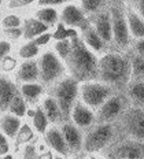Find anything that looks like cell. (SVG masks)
Instances as JSON below:
<instances>
[{
  "label": "cell",
  "instance_id": "cell-1",
  "mask_svg": "<svg viewBox=\"0 0 144 159\" xmlns=\"http://www.w3.org/2000/svg\"><path fill=\"white\" fill-rule=\"evenodd\" d=\"M65 66L69 75L78 82L98 80V55L86 47L80 34L70 39V52Z\"/></svg>",
  "mask_w": 144,
  "mask_h": 159
},
{
  "label": "cell",
  "instance_id": "cell-2",
  "mask_svg": "<svg viewBox=\"0 0 144 159\" xmlns=\"http://www.w3.org/2000/svg\"><path fill=\"white\" fill-rule=\"evenodd\" d=\"M98 80L109 84L115 91H123L130 81V65L126 52L113 49L103 52L98 58Z\"/></svg>",
  "mask_w": 144,
  "mask_h": 159
},
{
  "label": "cell",
  "instance_id": "cell-3",
  "mask_svg": "<svg viewBox=\"0 0 144 159\" xmlns=\"http://www.w3.org/2000/svg\"><path fill=\"white\" fill-rule=\"evenodd\" d=\"M121 139L118 124L114 122H95L92 126L84 130L82 151L86 154L102 152L114 141Z\"/></svg>",
  "mask_w": 144,
  "mask_h": 159
},
{
  "label": "cell",
  "instance_id": "cell-4",
  "mask_svg": "<svg viewBox=\"0 0 144 159\" xmlns=\"http://www.w3.org/2000/svg\"><path fill=\"white\" fill-rule=\"evenodd\" d=\"M107 8L110 12V18H111L113 47H115L119 52H128L132 37H130L125 16V3L118 2V0H110Z\"/></svg>",
  "mask_w": 144,
  "mask_h": 159
},
{
  "label": "cell",
  "instance_id": "cell-5",
  "mask_svg": "<svg viewBox=\"0 0 144 159\" xmlns=\"http://www.w3.org/2000/svg\"><path fill=\"white\" fill-rule=\"evenodd\" d=\"M78 85L80 82L76 78H73L69 74H65L62 78L53 82L51 87L47 88L48 93L53 96V99L61 108L63 121L69 119L70 110H72L74 102L78 99Z\"/></svg>",
  "mask_w": 144,
  "mask_h": 159
},
{
  "label": "cell",
  "instance_id": "cell-6",
  "mask_svg": "<svg viewBox=\"0 0 144 159\" xmlns=\"http://www.w3.org/2000/svg\"><path fill=\"white\" fill-rule=\"evenodd\" d=\"M39 66V81L45 87H51L55 81L67 74L65 62L52 49H44L36 58Z\"/></svg>",
  "mask_w": 144,
  "mask_h": 159
},
{
  "label": "cell",
  "instance_id": "cell-7",
  "mask_svg": "<svg viewBox=\"0 0 144 159\" xmlns=\"http://www.w3.org/2000/svg\"><path fill=\"white\" fill-rule=\"evenodd\" d=\"M115 122L118 124L121 137L144 143V107L128 106Z\"/></svg>",
  "mask_w": 144,
  "mask_h": 159
},
{
  "label": "cell",
  "instance_id": "cell-8",
  "mask_svg": "<svg viewBox=\"0 0 144 159\" xmlns=\"http://www.w3.org/2000/svg\"><path fill=\"white\" fill-rule=\"evenodd\" d=\"M115 91L109 84L99 81V80H91V81L80 82L78 85V99L84 104H86L93 111L99 107L109 96H111Z\"/></svg>",
  "mask_w": 144,
  "mask_h": 159
},
{
  "label": "cell",
  "instance_id": "cell-9",
  "mask_svg": "<svg viewBox=\"0 0 144 159\" xmlns=\"http://www.w3.org/2000/svg\"><path fill=\"white\" fill-rule=\"evenodd\" d=\"M130 106L125 92H114L111 96L106 99L102 104L95 110L96 122H114L119 118V115Z\"/></svg>",
  "mask_w": 144,
  "mask_h": 159
},
{
  "label": "cell",
  "instance_id": "cell-10",
  "mask_svg": "<svg viewBox=\"0 0 144 159\" xmlns=\"http://www.w3.org/2000/svg\"><path fill=\"white\" fill-rule=\"evenodd\" d=\"M100 154L109 158L140 159V158H144V143L143 141L132 140V139L121 137L117 141H114L110 147H107Z\"/></svg>",
  "mask_w": 144,
  "mask_h": 159
},
{
  "label": "cell",
  "instance_id": "cell-11",
  "mask_svg": "<svg viewBox=\"0 0 144 159\" xmlns=\"http://www.w3.org/2000/svg\"><path fill=\"white\" fill-rule=\"evenodd\" d=\"M61 133L65 139L66 144H67L70 155H78L80 152H82V140H84V130L76 126L70 119L62 121L61 124H58Z\"/></svg>",
  "mask_w": 144,
  "mask_h": 159
},
{
  "label": "cell",
  "instance_id": "cell-12",
  "mask_svg": "<svg viewBox=\"0 0 144 159\" xmlns=\"http://www.w3.org/2000/svg\"><path fill=\"white\" fill-rule=\"evenodd\" d=\"M88 21L95 28L96 33L100 36V39L107 44V47L113 49V30H111V18H110L109 8H105L99 12L88 15Z\"/></svg>",
  "mask_w": 144,
  "mask_h": 159
},
{
  "label": "cell",
  "instance_id": "cell-13",
  "mask_svg": "<svg viewBox=\"0 0 144 159\" xmlns=\"http://www.w3.org/2000/svg\"><path fill=\"white\" fill-rule=\"evenodd\" d=\"M59 22H62L65 26L74 29H81L85 24H88V15L81 10L78 4L74 2L63 4L59 10Z\"/></svg>",
  "mask_w": 144,
  "mask_h": 159
},
{
  "label": "cell",
  "instance_id": "cell-14",
  "mask_svg": "<svg viewBox=\"0 0 144 159\" xmlns=\"http://www.w3.org/2000/svg\"><path fill=\"white\" fill-rule=\"evenodd\" d=\"M69 119L78 126L82 130H86L89 126L95 124V111L89 108L86 104H84L80 99H77L73 104L72 110H70V117Z\"/></svg>",
  "mask_w": 144,
  "mask_h": 159
},
{
  "label": "cell",
  "instance_id": "cell-15",
  "mask_svg": "<svg viewBox=\"0 0 144 159\" xmlns=\"http://www.w3.org/2000/svg\"><path fill=\"white\" fill-rule=\"evenodd\" d=\"M43 141H44V144L55 155H59V157H70L67 144H66L58 125L48 126L45 133L43 134Z\"/></svg>",
  "mask_w": 144,
  "mask_h": 159
},
{
  "label": "cell",
  "instance_id": "cell-16",
  "mask_svg": "<svg viewBox=\"0 0 144 159\" xmlns=\"http://www.w3.org/2000/svg\"><path fill=\"white\" fill-rule=\"evenodd\" d=\"M78 34L80 37L82 39V41L85 43V45L88 47L91 51H93L96 55H102L103 52L109 51V47L102 39L100 36L96 33L95 28L91 25V22L88 21V24H85L81 29H78Z\"/></svg>",
  "mask_w": 144,
  "mask_h": 159
},
{
  "label": "cell",
  "instance_id": "cell-17",
  "mask_svg": "<svg viewBox=\"0 0 144 159\" xmlns=\"http://www.w3.org/2000/svg\"><path fill=\"white\" fill-rule=\"evenodd\" d=\"M12 78L16 84L21 82H36L39 81V66L36 59H25L21 61L12 73Z\"/></svg>",
  "mask_w": 144,
  "mask_h": 159
},
{
  "label": "cell",
  "instance_id": "cell-18",
  "mask_svg": "<svg viewBox=\"0 0 144 159\" xmlns=\"http://www.w3.org/2000/svg\"><path fill=\"white\" fill-rule=\"evenodd\" d=\"M18 92V84L10 74L0 71V114L6 112L14 95Z\"/></svg>",
  "mask_w": 144,
  "mask_h": 159
},
{
  "label": "cell",
  "instance_id": "cell-19",
  "mask_svg": "<svg viewBox=\"0 0 144 159\" xmlns=\"http://www.w3.org/2000/svg\"><path fill=\"white\" fill-rule=\"evenodd\" d=\"M18 91L25 99L28 106H36L40 103L41 98L45 95V87L40 81L36 82H21L18 84Z\"/></svg>",
  "mask_w": 144,
  "mask_h": 159
},
{
  "label": "cell",
  "instance_id": "cell-20",
  "mask_svg": "<svg viewBox=\"0 0 144 159\" xmlns=\"http://www.w3.org/2000/svg\"><path fill=\"white\" fill-rule=\"evenodd\" d=\"M39 104H40V107L43 108V111H44L45 117L48 118L49 125H58L63 121L62 111H61V108H59L58 103H56V100L53 99V96H51L49 93H45L41 98Z\"/></svg>",
  "mask_w": 144,
  "mask_h": 159
},
{
  "label": "cell",
  "instance_id": "cell-21",
  "mask_svg": "<svg viewBox=\"0 0 144 159\" xmlns=\"http://www.w3.org/2000/svg\"><path fill=\"white\" fill-rule=\"evenodd\" d=\"M49 29H51L49 26L43 24L41 21H39L33 15L25 16L22 22V40H33L41 33L48 32Z\"/></svg>",
  "mask_w": 144,
  "mask_h": 159
},
{
  "label": "cell",
  "instance_id": "cell-22",
  "mask_svg": "<svg viewBox=\"0 0 144 159\" xmlns=\"http://www.w3.org/2000/svg\"><path fill=\"white\" fill-rule=\"evenodd\" d=\"M26 117L30 118V125L32 128L35 129L36 134H44L45 130L49 126V121L48 118L45 117L43 108L40 107V104L36 106H29L28 111H26Z\"/></svg>",
  "mask_w": 144,
  "mask_h": 159
},
{
  "label": "cell",
  "instance_id": "cell-23",
  "mask_svg": "<svg viewBox=\"0 0 144 159\" xmlns=\"http://www.w3.org/2000/svg\"><path fill=\"white\" fill-rule=\"evenodd\" d=\"M22 125V118L16 117L11 112L6 111L0 114V130L3 132L10 140H14L19 128Z\"/></svg>",
  "mask_w": 144,
  "mask_h": 159
},
{
  "label": "cell",
  "instance_id": "cell-24",
  "mask_svg": "<svg viewBox=\"0 0 144 159\" xmlns=\"http://www.w3.org/2000/svg\"><path fill=\"white\" fill-rule=\"evenodd\" d=\"M123 92L132 106L144 107V80H130Z\"/></svg>",
  "mask_w": 144,
  "mask_h": 159
},
{
  "label": "cell",
  "instance_id": "cell-25",
  "mask_svg": "<svg viewBox=\"0 0 144 159\" xmlns=\"http://www.w3.org/2000/svg\"><path fill=\"white\" fill-rule=\"evenodd\" d=\"M125 16H126V22H128L130 37L143 39L144 37V22L136 14V11L132 8V6L129 3H125Z\"/></svg>",
  "mask_w": 144,
  "mask_h": 159
},
{
  "label": "cell",
  "instance_id": "cell-26",
  "mask_svg": "<svg viewBox=\"0 0 144 159\" xmlns=\"http://www.w3.org/2000/svg\"><path fill=\"white\" fill-rule=\"evenodd\" d=\"M35 18H37L39 21H41L43 24H45L49 28H55V25L59 22V10L58 7H51V6H37L33 10Z\"/></svg>",
  "mask_w": 144,
  "mask_h": 159
},
{
  "label": "cell",
  "instance_id": "cell-27",
  "mask_svg": "<svg viewBox=\"0 0 144 159\" xmlns=\"http://www.w3.org/2000/svg\"><path fill=\"white\" fill-rule=\"evenodd\" d=\"M41 52V47H39L33 40H23V43L18 45L15 52V56L19 61L25 59H36Z\"/></svg>",
  "mask_w": 144,
  "mask_h": 159
},
{
  "label": "cell",
  "instance_id": "cell-28",
  "mask_svg": "<svg viewBox=\"0 0 144 159\" xmlns=\"http://www.w3.org/2000/svg\"><path fill=\"white\" fill-rule=\"evenodd\" d=\"M35 139H36V132H35V129L32 128L30 122L22 121L21 128H19L18 133H16L15 139H14L12 141H14V145H15V147L19 148V147H21V145H23V144L35 141Z\"/></svg>",
  "mask_w": 144,
  "mask_h": 159
},
{
  "label": "cell",
  "instance_id": "cell-29",
  "mask_svg": "<svg viewBox=\"0 0 144 159\" xmlns=\"http://www.w3.org/2000/svg\"><path fill=\"white\" fill-rule=\"evenodd\" d=\"M129 65H130V80H144V58L135 54H129Z\"/></svg>",
  "mask_w": 144,
  "mask_h": 159
},
{
  "label": "cell",
  "instance_id": "cell-30",
  "mask_svg": "<svg viewBox=\"0 0 144 159\" xmlns=\"http://www.w3.org/2000/svg\"><path fill=\"white\" fill-rule=\"evenodd\" d=\"M28 103L25 102V99L22 98V95L19 93V91L16 92V93L14 95V98H12L11 103H10L7 111L11 112V114L16 115V117L19 118H25L26 117V111H28Z\"/></svg>",
  "mask_w": 144,
  "mask_h": 159
},
{
  "label": "cell",
  "instance_id": "cell-31",
  "mask_svg": "<svg viewBox=\"0 0 144 159\" xmlns=\"http://www.w3.org/2000/svg\"><path fill=\"white\" fill-rule=\"evenodd\" d=\"M110 0H78V6L86 15L95 14L109 6Z\"/></svg>",
  "mask_w": 144,
  "mask_h": 159
},
{
  "label": "cell",
  "instance_id": "cell-32",
  "mask_svg": "<svg viewBox=\"0 0 144 159\" xmlns=\"http://www.w3.org/2000/svg\"><path fill=\"white\" fill-rule=\"evenodd\" d=\"M22 22H23V18L18 11H8L0 16V29L21 28Z\"/></svg>",
  "mask_w": 144,
  "mask_h": 159
},
{
  "label": "cell",
  "instance_id": "cell-33",
  "mask_svg": "<svg viewBox=\"0 0 144 159\" xmlns=\"http://www.w3.org/2000/svg\"><path fill=\"white\" fill-rule=\"evenodd\" d=\"M52 51L55 52L59 58L65 62L70 52V39H61V40H53L52 43Z\"/></svg>",
  "mask_w": 144,
  "mask_h": 159
},
{
  "label": "cell",
  "instance_id": "cell-34",
  "mask_svg": "<svg viewBox=\"0 0 144 159\" xmlns=\"http://www.w3.org/2000/svg\"><path fill=\"white\" fill-rule=\"evenodd\" d=\"M39 0H6V8L8 11H23L37 4Z\"/></svg>",
  "mask_w": 144,
  "mask_h": 159
},
{
  "label": "cell",
  "instance_id": "cell-35",
  "mask_svg": "<svg viewBox=\"0 0 144 159\" xmlns=\"http://www.w3.org/2000/svg\"><path fill=\"white\" fill-rule=\"evenodd\" d=\"M19 63V59L15 55L8 54L0 61V71L6 73V74H12L14 70L16 69V66Z\"/></svg>",
  "mask_w": 144,
  "mask_h": 159
},
{
  "label": "cell",
  "instance_id": "cell-36",
  "mask_svg": "<svg viewBox=\"0 0 144 159\" xmlns=\"http://www.w3.org/2000/svg\"><path fill=\"white\" fill-rule=\"evenodd\" d=\"M11 150V140L0 130V158H11L12 155L10 154Z\"/></svg>",
  "mask_w": 144,
  "mask_h": 159
},
{
  "label": "cell",
  "instance_id": "cell-37",
  "mask_svg": "<svg viewBox=\"0 0 144 159\" xmlns=\"http://www.w3.org/2000/svg\"><path fill=\"white\" fill-rule=\"evenodd\" d=\"M19 150H21V152H19V157L22 158H37L39 157V150H37V145H36L35 143H26L19 147Z\"/></svg>",
  "mask_w": 144,
  "mask_h": 159
},
{
  "label": "cell",
  "instance_id": "cell-38",
  "mask_svg": "<svg viewBox=\"0 0 144 159\" xmlns=\"http://www.w3.org/2000/svg\"><path fill=\"white\" fill-rule=\"evenodd\" d=\"M2 36L10 41H21L22 40V26L21 28H8L2 29Z\"/></svg>",
  "mask_w": 144,
  "mask_h": 159
},
{
  "label": "cell",
  "instance_id": "cell-39",
  "mask_svg": "<svg viewBox=\"0 0 144 159\" xmlns=\"http://www.w3.org/2000/svg\"><path fill=\"white\" fill-rule=\"evenodd\" d=\"M129 54H135L144 58V37L143 39H135L130 43V48H129Z\"/></svg>",
  "mask_w": 144,
  "mask_h": 159
},
{
  "label": "cell",
  "instance_id": "cell-40",
  "mask_svg": "<svg viewBox=\"0 0 144 159\" xmlns=\"http://www.w3.org/2000/svg\"><path fill=\"white\" fill-rule=\"evenodd\" d=\"M8 54H12V43L7 39L2 37L0 39V61Z\"/></svg>",
  "mask_w": 144,
  "mask_h": 159
},
{
  "label": "cell",
  "instance_id": "cell-41",
  "mask_svg": "<svg viewBox=\"0 0 144 159\" xmlns=\"http://www.w3.org/2000/svg\"><path fill=\"white\" fill-rule=\"evenodd\" d=\"M33 41L36 43V44L39 45V47H45V45H48L49 43L52 41V32H44V33H41L40 36H37L36 39H33Z\"/></svg>",
  "mask_w": 144,
  "mask_h": 159
},
{
  "label": "cell",
  "instance_id": "cell-42",
  "mask_svg": "<svg viewBox=\"0 0 144 159\" xmlns=\"http://www.w3.org/2000/svg\"><path fill=\"white\" fill-rule=\"evenodd\" d=\"M129 4L132 6V8L136 11V14L142 18L144 22V0H129Z\"/></svg>",
  "mask_w": 144,
  "mask_h": 159
},
{
  "label": "cell",
  "instance_id": "cell-43",
  "mask_svg": "<svg viewBox=\"0 0 144 159\" xmlns=\"http://www.w3.org/2000/svg\"><path fill=\"white\" fill-rule=\"evenodd\" d=\"M74 0H39L36 6H51V7H62L63 4L72 3Z\"/></svg>",
  "mask_w": 144,
  "mask_h": 159
},
{
  "label": "cell",
  "instance_id": "cell-44",
  "mask_svg": "<svg viewBox=\"0 0 144 159\" xmlns=\"http://www.w3.org/2000/svg\"><path fill=\"white\" fill-rule=\"evenodd\" d=\"M4 3H6V0H0V16H2V11H3V7H4L3 4Z\"/></svg>",
  "mask_w": 144,
  "mask_h": 159
},
{
  "label": "cell",
  "instance_id": "cell-45",
  "mask_svg": "<svg viewBox=\"0 0 144 159\" xmlns=\"http://www.w3.org/2000/svg\"><path fill=\"white\" fill-rule=\"evenodd\" d=\"M118 2H122V3H128L129 0H118Z\"/></svg>",
  "mask_w": 144,
  "mask_h": 159
}]
</instances>
